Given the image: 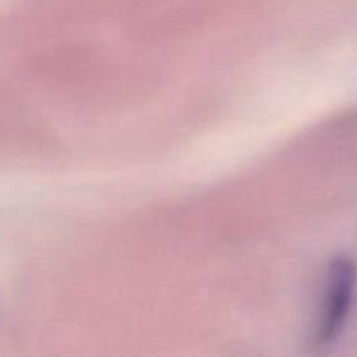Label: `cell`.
Masks as SVG:
<instances>
[{
  "label": "cell",
  "mask_w": 357,
  "mask_h": 357,
  "mask_svg": "<svg viewBox=\"0 0 357 357\" xmlns=\"http://www.w3.org/2000/svg\"><path fill=\"white\" fill-rule=\"evenodd\" d=\"M352 288H354V268L349 261H338L330 274L326 302H324L323 321L319 326V342H328L342 328L345 314L351 305Z\"/></svg>",
  "instance_id": "cell-1"
}]
</instances>
